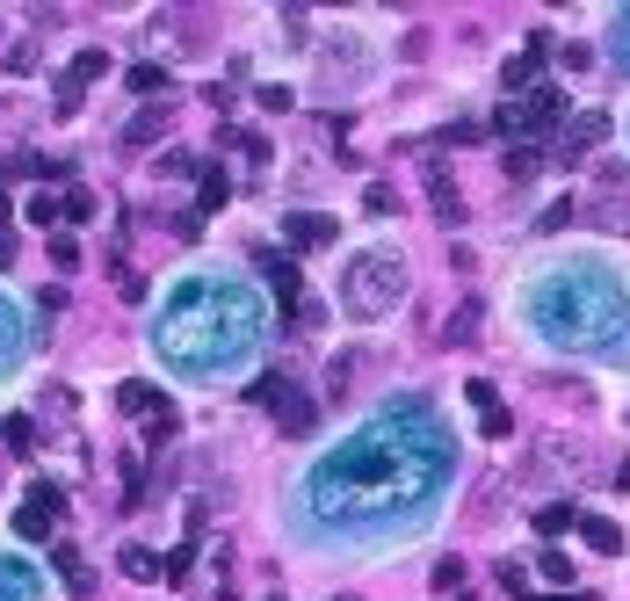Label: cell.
<instances>
[{"label": "cell", "mask_w": 630, "mask_h": 601, "mask_svg": "<svg viewBox=\"0 0 630 601\" xmlns=\"http://www.w3.org/2000/svg\"><path fill=\"white\" fill-rule=\"evenodd\" d=\"M464 420L442 384H399L319 435L276 486V536L305 565H392L435 544L464 500Z\"/></svg>", "instance_id": "cell-1"}, {"label": "cell", "mask_w": 630, "mask_h": 601, "mask_svg": "<svg viewBox=\"0 0 630 601\" xmlns=\"http://www.w3.org/2000/svg\"><path fill=\"white\" fill-rule=\"evenodd\" d=\"M276 305L232 261H182L145 305V363L174 392H232L268 363Z\"/></svg>", "instance_id": "cell-2"}, {"label": "cell", "mask_w": 630, "mask_h": 601, "mask_svg": "<svg viewBox=\"0 0 630 601\" xmlns=\"http://www.w3.org/2000/svg\"><path fill=\"white\" fill-rule=\"evenodd\" d=\"M507 326L544 363H580L602 377H630V254L609 239L544 247L507 276Z\"/></svg>", "instance_id": "cell-3"}, {"label": "cell", "mask_w": 630, "mask_h": 601, "mask_svg": "<svg viewBox=\"0 0 630 601\" xmlns=\"http://www.w3.org/2000/svg\"><path fill=\"white\" fill-rule=\"evenodd\" d=\"M413 297V254L399 247V239H355V247L334 261V312L348 326H384L399 319Z\"/></svg>", "instance_id": "cell-4"}, {"label": "cell", "mask_w": 630, "mask_h": 601, "mask_svg": "<svg viewBox=\"0 0 630 601\" xmlns=\"http://www.w3.org/2000/svg\"><path fill=\"white\" fill-rule=\"evenodd\" d=\"M29 363H37V312H29V297L0 276V399L29 384Z\"/></svg>", "instance_id": "cell-5"}, {"label": "cell", "mask_w": 630, "mask_h": 601, "mask_svg": "<svg viewBox=\"0 0 630 601\" xmlns=\"http://www.w3.org/2000/svg\"><path fill=\"white\" fill-rule=\"evenodd\" d=\"M0 601H58L51 565L29 558V544H0Z\"/></svg>", "instance_id": "cell-6"}, {"label": "cell", "mask_w": 630, "mask_h": 601, "mask_svg": "<svg viewBox=\"0 0 630 601\" xmlns=\"http://www.w3.org/2000/svg\"><path fill=\"white\" fill-rule=\"evenodd\" d=\"M58 515H66V493H58L51 478H37V486H29V500L15 507V544H44V536L58 529Z\"/></svg>", "instance_id": "cell-7"}, {"label": "cell", "mask_w": 630, "mask_h": 601, "mask_svg": "<svg viewBox=\"0 0 630 601\" xmlns=\"http://www.w3.org/2000/svg\"><path fill=\"white\" fill-rule=\"evenodd\" d=\"M261 399H268V413H276V428H283V435H312V392H305V384L261 377Z\"/></svg>", "instance_id": "cell-8"}, {"label": "cell", "mask_w": 630, "mask_h": 601, "mask_svg": "<svg viewBox=\"0 0 630 601\" xmlns=\"http://www.w3.org/2000/svg\"><path fill=\"white\" fill-rule=\"evenodd\" d=\"M464 399L478 406V428H486L493 442H507V435H515V413H507V406H500V392H493V384H486V377H471V384H464Z\"/></svg>", "instance_id": "cell-9"}, {"label": "cell", "mask_w": 630, "mask_h": 601, "mask_svg": "<svg viewBox=\"0 0 630 601\" xmlns=\"http://www.w3.org/2000/svg\"><path fill=\"white\" fill-rule=\"evenodd\" d=\"M602 66L630 80V8H609V22H602Z\"/></svg>", "instance_id": "cell-10"}, {"label": "cell", "mask_w": 630, "mask_h": 601, "mask_svg": "<svg viewBox=\"0 0 630 601\" xmlns=\"http://www.w3.org/2000/svg\"><path fill=\"white\" fill-rule=\"evenodd\" d=\"M283 232H290V247H334V218H326V210H290L283 218Z\"/></svg>", "instance_id": "cell-11"}, {"label": "cell", "mask_w": 630, "mask_h": 601, "mask_svg": "<svg viewBox=\"0 0 630 601\" xmlns=\"http://www.w3.org/2000/svg\"><path fill=\"white\" fill-rule=\"evenodd\" d=\"M167 124H174V109H167V102H145V109L131 116L124 138H131V145H153V138H167Z\"/></svg>", "instance_id": "cell-12"}, {"label": "cell", "mask_w": 630, "mask_h": 601, "mask_svg": "<svg viewBox=\"0 0 630 601\" xmlns=\"http://www.w3.org/2000/svg\"><path fill=\"white\" fill-rule=\"evenodd\" d=\"M261 276H268V290H276L283 305H297V290H305V283H297V261H283V254H261Z\"/></svg>", "instance_id": "cell-13"}, {"label": "cell", "mask_w": 630, "mask_h": 601, "mask_svg": "<svg viewBox=\"0 0 630 601\" xmlns=\"http://www.w3.org/2000/svg\"><path fill=\"white\" fill-rule=\"evenodd\" d=\"M573 529H580V536H587V544L602 551V558H616V551H623V536H616V522H609V515H580Z\"/></svg>", "instance_id": "cell-14"}, {"label": "cell", "mask_w": 630, "mask_h": 601, "mask_svg": "<svg viewBox=\"0 0 630 601\" xmlns=\"http://www.w3.org/2000/svg\"><path fill=\"white\" fill-rule=\"evenodd\" d=\"M602 131H609V116H573V124H565V153H587V145H602Z\"/></svg>", "instance_id": "cell-15"}, {"label": "cell", "mask_w": 630, "mask_h": 601, "mask_svg": "<svg viewBox=\"0 0 630 601\" xmlns=\"http://www.w3.org/2000/svg\"><path fill=\"white\" fill-rule=\"evenodd\" d=\"M428 196H435V218L457 225V182H449V167H428Z\"/></svg>", "instance_id": "cell-16"}, {"label": "cell", "mask_w": 630, "mask_h": 601, "mask_svg": "<svg viewBox=\"0 0 630 601\" xmlns=\"http://www.w3.org/2000/svg\"><path fill=\"white\" fill-rule=\"evenodd\" d=\"M58 573H66V587H73V594H95V573L80 565V551H73V544H58Z\"/></svg>", "instance_id": "cell-17"}, {"label": "cell", "mask_w": 630, "mask_h": 601, "mask_svg": "<svg viewBox=\"0 0 630 601\" xmlns=\"http://www.w3.org/2000/svg\"><path fill=\"white\" fill-rule=\"evenodd\" d=\"M102 73H109V51H80V58H73V73H66V80H73V87H95Z\"/></svg>", "instance_id": "cell-18"}, {"label": "cell", "mask_w": 630, "mask_h": 601, "mask_svg": "<svg viewBox=\"0 0 630 601\" xmlns=\"http://www.w3.org/2000/svg\"><path fill=\"white\" fill-rule=\"evenodd\" d=\"M225 196H232V182H225L218 167H203V182H196V203H203V210H225Z\"/></svg>", "instance_id": "cell-19"}, {"label": "cell", "mask_w": 630, "mask_h": 601, "mask_svg": "<svg viewBox=\"0 0 630 601\" xmlns=\"http://www.w3.org/2000/svg\"><path fill=\"white\" fill-rule=\"evenodd\" d=\"M536 51H544V44H529V51H515V58H507V87H529V80H536V66H544Z\"/></svg>", "instance_id": "cell-20"}, {"label": "cell", "mask_w": 630, "mask_h": 601, "mask_svg": "<svg viewBox=\"0 0 630 601\" xmlns=\"http://www.w3.org/2000/svg\"><path fill=\"white\" fill-rule=\"evenodd\" d=\"M51 268H66V276L80 268V239L73 232H51Z\"/></svg>", "instance_id": "cell-21"}, {"label": "cell", "mask_w": 630, "mask_h": 601, "mask_svg": "<svg viewBox=\"0 0 630 601\" xmlns=\"http://www.w3.org/2000/svg\"><path fill=\"white\" fill-rule=\"evenodd\" d=\"M573 522H580V507H544V515H536V529H544V536H565Z\"/></svg>", "instance_id": "cell-22"}, {"label": "cell", "mask_w": 630, "mask_h": 601, "mask_svg": "<svg viewBox=\"0 0 630 601\" xmlns=\"http://www.w3.org/2000/svg\"><path fill=\"white\" fill-rule=\"evenodd\" d=\"M167 87V66H131V95H160Z\"/></svg>", "instance_id": "cell-23"}, {"label": "cell", "mask_w": 630, "mask_h": 601, "mask_svg": "<svg viewBox=\"0 0 630 601\" xmlns=\"http://www.w3.org/2000/svg\"><path fill=\"white\" fill-rule=\"evenodd\" d=\"M58 210H66V225H87V218H95V196H87V189H66V203H58Z\"/></svg>", "instance_id": "cell-24"}, {"label": "cell", "mask_w": 630, "mask_h": 601, "mask_svg": "<svg viewBox=\"0 0 630 601\" xmlns=\"http://www.w3.org/2000/svg\"><path fill=\"white\" fill-rule=\"evenodd\" d=\"M22 218H29V225H58V196H29Z\"/></svg>", "instance_id": "cell-25"}, {"label": "cell", "mask_w": 630, "mask_h": 601, "mask_svg": "<svg viewBox=\"0 0 630 601\" xmlns=\"http://www.w3.org/2000/svg\"><path fill=\"white\" fill-rule=\"evenodd\" d=\"M124 573L131 580H160V558L153 551H124Z\"/></svg>", "instance_id": "cell-26"}, {"label": "cell", "mask_w": 630, "mask_h": 601, "mask_svg": "<svg viewBox=\"0 0 630 601\" xmlns=\"http://www.w3.org/2000/svg\"><path fill=\"white\" fill-rule=\"evenodd\" d=\"M544 580H551V587H573V558H565V551H544Z\"/></svg>", "instance_id": "cell-27"}, {"label": "cell", "mask_w": 630, "mask_h": 601, "mask_svg": "<svg viewBox=\"0 0 630 601\" xmlns=\"http://www.w3.org/2000/svg\"><path fill=\"white\" fill-rule=\"evenodd\" d=\"M565 218H573V203H551L544 218H536V232H565Z\"/></svg>", "instance_id": "cell-28"}, {"label": "cell", "mask_w": 630, "mask_h": 601, "mask_svg": "<svg viewBox=\"0 0 630 601\" xmlns=\"http://www.w3.org/2000/svg\"><path fill=\"white\" fill-rule=\"evenodd\" d=\"M594 218H602V225H616V232H630V203H602Z\"/></svg>", "instance_id": "cell-29"}, {"label": "cell", "mask_w": 630, "mask_h": 601, "mask_svg": "<svg viewBox=\"0 0 630 601\" xmlns=\"http://www.w3.org/2000/svg\"><path fill=\"white\" fill-rule=\"evenodd\" d=\"M616 145H623V160H630V102L616 109Z\"/></svg>", "instance_id": "cell-30"}, {"label": "cell", "mask_w": 630, "mask_h": 601, "mask_svg": "<svg viewBox=\"0 0 630 601\" xmlns=\"http://www.w3.org/2000/svg\"><path fill=\"white\" fill-rule=\"evenodd\" d=\"M529 601H536V594H529ZM558 601H594V594H558Z\"/></svg>", "instance_id": "cell-31"}, {"label": "cell", "mask_w": 630, "mask_h": 601, "mask_svg": "<svg viewBox=\"0 0 630 601\" xmlns=\"http://www.w3.org/2000/svg\"><path fill=\"white\" fill-rule=\"evenodd\" d=\"M616 486H623V493H630V464H623V478H616Z\"/></svg>", "instance_id": "cell-32"}]
</instances>
